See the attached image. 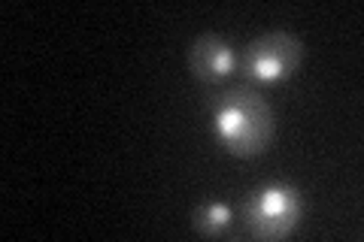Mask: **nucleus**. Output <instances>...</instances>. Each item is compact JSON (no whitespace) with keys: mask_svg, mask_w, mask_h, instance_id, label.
Segmentation results:
<instances>
[{"mask_svg":"<svg viewBox=\"0 0 364 242\" xmlns=\"http://www.w3.org/2000/svg\"><path fill=\"white\" fill-rule=\"evenodd\" d=\"M210 121L215 140L234 158H258L264 155L273 133H277V119H273L270 103L252 85H228L210 100Z\"/></svg>","mask_w":364,"mask_h":242,"instance_id":"obj_1","label":"nucleus"},{"mask_svg":"<svg viewBox=\"0 0 364 242\" xmlns=\"http://www.w3.org/2000/svg\"><path fill=\"white\" fill-rule=\"evenodd\" d=\"M304 212H306V200L301 188L289 185V182H267V185L249 191L240 209V221L249 236L261 242H273V239H289L304 221Z\"/></svg>","mask_w":364,"mask_h":242,"instance_id":"obj_2","label":"nucleus"},{"mask_svg":"<svg viewBox=\"0 0 364 242\" xmlns=\"http://www.w3.org/2000/svg\"><path fill=\"white\" fill-rule=\"evenodd\" d=\"M306 45L289 31H264L246 43L240 52V73L246 85H279L301 70Z\"/></svg>","mask_w":364,"mask_h":242,"instance_id":"obj_3","label":"nucleus"},{"mask_svg":"<svg viewBox=\"0 0 364 242\" xmlns=\"http://www.w3.org/2000/svg\"><path fill=\"white\" fill-rule=\"evenodd\" d=\"M186 64H188L191 79L200 85H222L234 73H240V55H237L234 43L213 31L198 33L191 40Z\"/></svg>","mask_w":364,"mask_h":242,"instance_id":"obj_4","label":"nucleus"},{"mask_svg":"<svg viewBox=\"0 0 364 242\" xmlns=\"http://www.w3.org/2000/svg\"><path fill=\"white\" fill-rule=\"evenodd\" d=\"M237 212L222 200H203L195 212H191V227L198 236L207 239H225L234 233Z\"/></svg>","mask_w":364,"mask_h":242,"instance_id":"obj_5","label":"nucleus"}]
</instances>
